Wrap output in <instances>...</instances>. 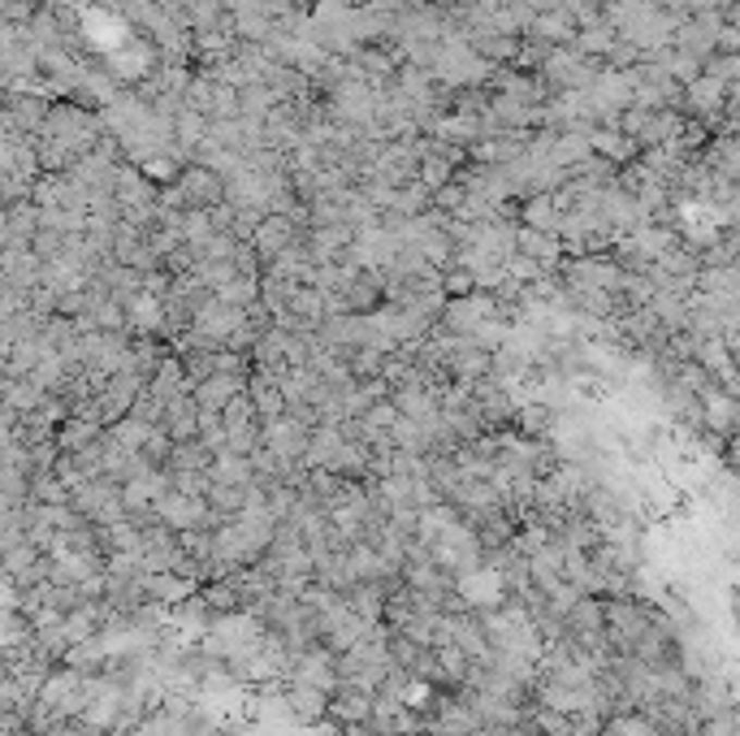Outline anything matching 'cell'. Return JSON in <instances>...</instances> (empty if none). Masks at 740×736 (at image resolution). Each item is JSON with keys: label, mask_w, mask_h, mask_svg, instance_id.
Masks as SVG:
<instances>
[{"label": "cell", "mask_w": 740, "mask_h": 736, "mask_svg": "<svg viewBox=\"0 0 740 736\" xmlns=\"http://www.w3.org/2000/svg\"><path fill=\"white\" fill-rule=\"evenodd\" d=\"M343 308H347L351 317L381 312V308H385V273H381V269H360L356 282H351L347 295H343Z\"/></svg>", "instance_id": "52a82bcc"}, {"label": "cell", "mask_w": 740, "mask_h": 736, "mask_svg": "<svg viewBox=\"0 0 740 736\" xmlns=\"http://www.w3.org/2000/svg\"><path fill=\"white\" fill-rule=\"evenodd\" d=\"M113 195H118L122 208H161V186L152 183L135 161H122V165H118Z\"/></svg>", "instance_id": "277c9868"}, {"label": "cell", "mask_w": 740, "mask_h": 736, "mask_svg": "<svg viewBox=\"0 0 740 736\" xmlns=\"http://www.w3.org/2000/svg\"><path fill=\"white\" fill-rule=\"evenodd\" d=\"M178 186L186 191V204H190V208H217V204H225V179H221L212 165H186Z\"/></svg>", "instance_id": "9c48e42d"}, {"label": "cell", "mask_w": 740, "mask_h": 736, "mask_svg": "<svg viewBox=\"0 0 740 736\" xmlns=\"http://www.w3.org/2000/svg\"><path fill=\"white\" fill-rule=\"evenodd\" d=\"M278 105H282V100L273 96L269 83H247V87H243V118H260V122H264Z\"/></svg>", "instance_id": "603a6c76"}, {"label": "cell", "mask_w": 740, "mask_h": 736, "mask_svg": "<svg viewBox=\"0 0 740 736\" xmlns=\"http://www.w3.org/2000/svg\"><path fill=\"white\" fill-rule=\"evenodd\" d=\"M100 438H104V425H100V420H83V416H70V420L57 429L61 455H83V451H91Z\"/></svg>", "instance_id": "e0dca14e"}, {"label": "cell", "mask_w": 740, "mask_h": 736, "mask_svg": "<svg viewBox=\"0 0 740 736\" xmlns=\"http://www.w3.org/2000/svg\"><path fill=\"white\" fill-rule=\"evenodd\" d=\"M161 425H144V420H135V416H126V420H118V425H109V433L118 438V446L122 451H131V455H144V446L152 442V433H157Z\"/></svg>", "instance_id": "7402d4cb"}, {"label": "cell", "mask_w": 740, "mask_h": 736, "mask_svg": "<svg viewBox=\"0 0 740 736\" xmlns=\"http://www.w3.org/2000/svg\"><path fill=\"white\" fill-rule=\"evenodd\" d=\"M356 9H369V4H381V0H351Z\"/></svg>", "instance_id": "484cf974"}, {"label": "cell", "mask_w": 740, "mask_h": 736, "mask_svg": "<svg viewBox=\"0 0 740 736\" xmlns=\"http://www.w3.org/2000/svg\"><path fill=\"white\" fill-rule=\"evenodd\" d=\"M282 694H286V707H291L295 724H308V728H317L321 720H330V707H334V698H330L325 689L286 680V689H282Z\"/></svg>", "instance_id": "ba28073f"}, {"label": "cell", "mask_w": 740, "mask_h": 736, "mask_svg": "<svg viewBox=\"0 0 740 736\" xmlns=\"http://www.w3.org/2000/svg\"><path fill=\"white\" fill-rule=\"evenodd\" d=\"M161 520L174 529V533H190V529H217V516L208 507V499H190L183 490H170L161 503H157Z\"/></svg>", "instance_id": "7a4b0ae2"}, {"label": "cell", "mask_w": 740, "mask_h": 736, "mask_svg": "<svg viewBox=\"0 0 740 736\" xmlns=\"http://www.w3.org/2000/svg\"><path fill=\"white\" fill-rule=\"evenodd\" d=\"M247 381H251V372H212V377L199 381L190 394H195V403H199L203 412H221L230 398L247 394Z\"/></svg>", "instance_id": "8fae6325"}, {"label": "cell", "mask_w": 740, "mask_h": 736, "mask_svg": "<svg viewBox=\"0 0 740 736\" xmlns=\"http://www.w3.org/2000/svg\"><path fill=\"white\" fill-rule=\"evenodd\" d=\"M724 105H728V83L715 78V74H702L684 87V109L698 113V118H715Z\"/></svg>", "instance_id": "9a60e30c"}, {"label": "cell", "mask_w": 740, "mask_h": 736, "mask_svg": "<svg viewBox=\"0 0 740 736\" xmlns=\"http://www.w3.org/2000/svg\"><path fill=\"white\" fill-rule=\"evenodd\" d=\"M212 481H217V486H256V464H251V455L221 451V455L212 459Z\"/></svg>", "instance_id": "d6986e66"}, {"label": "cell", "mask_w": 740, "mask_h": 736, "mask_svg": "<svg viewBox=\"0 0 740 736\" xmlns=\"http://www.w3.org/2000/svg\"><path fill=\"white\" fill-rule=\"evenodd\" d=\"M516 433H525V438H538V442H551L558 429V407L555 403H542V398H520V407H516V425H511Z\"/></svg>", "instance_id": "7c38bea8"}, {"label": "cell", "mask_w": 740, "mask_h": 736, "mask_svg": "<svg viewBox=\"0 0 740 736\" xmlns=\"http://www.w3.org/2000/svg\"><path fill=\"white\" fill-rule=\"evenodd\" d=\"M520 221H525V225H533V230H551V234H558V225H563V212H558L555 195H551V191H542V195H529V199L520 204Z\"/></svg>", "instance_id": "ffe728a7"}, {"label": "cell", "mask_w": 740, "mask_h": 736, "mask_svg": "<svg viewBox=\"0 0 740 736\" xmlns=\"http://www.w3.org/2000/svg\"><path fill=\"white\" fill-rule=\"evenodd\" d=\"M589 139H593V152L606 157V161H615V165L637 161V152H641V144H637L628 131H619V126H597Z\"/></svg>", "instance_id": "ac0fdd59"}, {"label": "cell", "mask_w": 740, "mask_h": 736, "mask_svg": "<svg viewBox=\"0 0 740 736\" xmlns=\"http://www.w3.org/2000/svg\"><path fill=\"white\" fill-rule=\"evenodd\" d=\"M576 35H580V26H576V17L558 4V9H546V13H538L533 17V26H529V39H538V44H551V48H571L576 44Z\"/></svg>", "instance_id": "4fadbf2b"}, {"label": "cell", "mask_w": 740, "mask_h": 736, "mask_svg": "<svg viewBox=\"0 0 740 736\" xmlns=\"http://www.w3.org/2000/svg\"><path fill=\"white\" fill-rule=\"evenodd\" d=\"M144 585H148V598L161 606H183L186 598H195L203 589L195 576H183V572H148Z\"/></svg>", "instance_id": "5bb4252c"}, {"label": "cell", "mask_w": 740, "mask_h": 736, "mask_svg": "<svg viewBox=\"0 0 740 736\" xmlns=\"http://www.w3.org/2000/svg\"><path fill=\"white\" fill-rule=\"evenodd\" d=\"M70 503H74L87 520H96V525H104V529H113L118 520H126V499H122V486H118L113 477H96V481L78 486Z\"/></svg>", "instance_id": "6da1fadb"}, {"label": "cell", "mask_w": 740, "mask_h": 736, "mask_svg": "<svg viewBox=\"0 0 740 736\" xmlns=\"http://www.w3.org/2000/svg\"><path fill=\"white\" fill-rule=\"evenodd\" d=\"M308 442H312V429H308V425H299L291 412H286V416L264 420V446H269V451H278L282 459L304 464V459H308Z\"/></svg>", "instance_id": "3957f363"}, {"label": "cell", "mask_w": 740, "mask_h": 736, "mask_svg": "<svg viewBox=\"0 0 740 736\" xmlns=\"http://www.w3.org/2000/svg\"><path fill=\"white\" fill-rule=\"evenodd\" d=\"M516 252H525V256H533L538 265H546L551 273L563 269V238L551 234V230H533V225H525V221H516Z\"/></svg>", "instance_id": "30bf717a"}, {"label": "cell", "mask_w": 740, "mask_h": 736, "mask_svg": "<svg viewBox=\"0 0 740 736\" xmlns=\"http://www.w3.org/2000/svg\"><path fill=\"white\" fill-rule=\"evenodd\" d=\"M424 736H455V733H424Z\"/></svg>", "instance_id": "4316f807"}, {"label": "cell", "mask_w": 740, "mask_h": 736, "mask_svg": "<svg viewBox=\"0 0 740 736\" xmlns=\"http://www.w3.org/2000/svg\"><path fill=\"white\" fill-rule=\"evenodd\" d=\"M212 451L203 438H190V442H174V455H170V468L165 473H212Z\"/></svg>", "instance_id": "44dd1931"}, {"label": "cell", "mask_w": 740, "mask_h": 736, "mask_svg": "<svg viewBox=\"0 0 740 736\" xmlns=\"http://www.w3.org/2000/svg\"><path fill=\"white\" fill-rule=\"evenodd\" d=\"M199 416H203V407L195 403V394H178V398L165 403V425L161 429L174 442H190V438H199Z\"/></svg>", "instance_id": "2e32d148"}, {"label": "cell", "mask_w": 740, "mask_h": 736, "mask_svg": "<svg viewBox=\"0 0 740 736\" xmlns=\"http://www.w3.org/2000/svg\"><path fill=\"white\" fill-rule=\"evenodd\" d=\"M446 368H451V381H459V385H477V381L494 377V352H490V347H481V343L459 339V347L451 352Z\"/></svg>", "instance_id": "8992f818"}, {"label": "cell", "mask_w": 740, "mask_h": 736, "mask_svg": "<svg viewBox=\"0 0 740 736\" xmlns=\"http://www.w3.org/2000/svg\"><path fill=\"white\" fill-rule=\"evenodd\" d=\"M442 286H446L451 299H459V295H472V291H477V278H472V269H464V265L455 260V265L442 269Z\"/></svg>", "instance_id": "d4e9b609"}, {"label": "cell", "mask_w": 740, "mask_h": 736, "mask_svg": "<svg viewBox=\"0 0 740 736\" xmlns=\"http://www.w3.org/2000/svg\"><path fill=\"white\" fill-rule=\"evenodd\" d=\"M195 278L221 295V291L238 278V265H234V260H199V265H195Z\"/></svg>", "instance_id": "cb8c5ba5"}, {"label": "cell", "mask_w": 740, "mask_h": 736, "mask_svg": "<svg viewBox=\"0 0 740 736\" xmlns=\"http://www.w3.org/2000/svg\"><path fill=\"white\" fill-rule=\"evenodd\" d=\"M299 238H304V230H299L291 217L269 212V217L260 221V230H256V238H251V243H256V252H260V260H264V269H269V265H273L282 252H291Z\"/></svg>", "instance_id": "5b68a950"}]
</instances>
